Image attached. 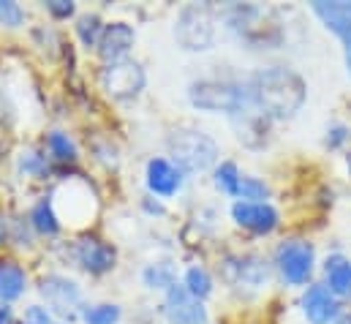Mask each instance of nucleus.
<instances>
[{"mask_svg":"<svg viewBox=\"0 0 351 324\" xmlns=\"http://www.w3.org/2000/svg\"><path fill=\"white\" fill-rule=\"evenodd\" d=\"M254 106L262 112L264 117L269 120H289L294 117L305 98H308V84L305 80L286 69V66H272L264 69L259 74H254L251 80L245 82Z\"/></svg>","mask_w":351,"mask_h":324,"instance_id":"f257e3e1","label":"nucleus"},{"mask_svg":"<svg viewBox=\"0 0 351 324\" xmlns=\"http://www.w3.org/2000/svg\"><path fill=\"white\" fill-rule=\"evenodd\" d=\"M188 98L202 112H223V115H232V117L254 109V101H251L248 87L245 84H234V82H221V80L193 82L191 90H188Z\"/></svg>","mask_w":351,"mask_h":324,"instance_id":"f03ea898","label":"nucleus"},{"mask_svg":"<svg viewBox=\"0 0 351 324\" xmlns=\"http://www.w3.org/2000/svg\"><path fill=\"white\" fill-rule=\"evenodd\" d=\"M175 38L185 52H207L215 44V14L210 5H182L175 22Z\"/></svg>","mask_w":351,"mask_h":324,"instance_id":"7ed1b4c3","label":"nucleus"},{"mask_svg":"<svg viewBox=\"0 0 351 324\" xmlns=\"http://www.w3.org/2000/svg\"><path fill=\"white\" fill-rule=\"evenodd\" d=\"M169 153L182 172H204L218 159V145L204 131L180 128L169 137Z\"/></svg>","mask_w":351,"mask_h":324,"instance_id":"20e7f679","label":"nucleus"},{"mask_svg":"<svg viewBox=\"0 0 351 324\" xmlns=\"http://www.w3.org/2000/svg\"><path fill=\"white\" fill-rule=\"evenodd\" d=\"M147 84L145 69L136 60H117V63H106L101 69V87L109 98L114 101H128L136 98Z\"/></svg>","mask_w":351,"mask_h":324,"instance_id":"39448f33","label":"nucleus"},{"mask_svg":"<svg viewBox=\"0 0 351 324\" xmlns=\"http://www.w3.org/2000/svg\"><path fill=\"white\" fill-rule=\"evenodd\" d=\"M275 259H278V270H280L283 281L291 286H302V284H308V278L313 273L316 253H313V245L305 240H289L278 248Z\"/></svg>","mask_w":351,"mask_h":324,"instance_id":"423d86ee","label":"nucleus"},{"mask_svg":"<svg viewBox=\"0 0 351 324\" xmlns=\"http://www.w3.org/2000/svg\"><path fill=\"white\" fill-rule=\"evenodd\" d=\"M223 275L232 286H245V289H262L269 281V267L262 256H237V259H229L223 264Z\"/></svg>","mask_w":351,"mask_h":324,"instance_id":"0eeeda50","label":"nucleus"},{"mask_svg":"<svg viewBox=\"0 0 351 324\" xmlns=\"http://www.w3.org/2000/svg\"><path fill=\"white\" fill-rule=\"evenodd\" d=\"M232 218L256 235H269L278 227V210L267 202H234L232 205Z\"/></svg>","mask_w":351,"mask_h":324,"instance_id":"6e6552de","label":"nucleus"},{"mask_svg":"<svg viewBox=\"0 0 351 324\" xmlns=\"http://www.w3.org/2000/svg\"><path fill=\"white\" fill-rule=\"evenodd\" d=\"M134 41H136V33H134L131 25H125V22H112V25L104 27L101 41H98L95 49H98V58H101L104 63H117V60H125V55L131 52Z\"/></svg>","mask_w":351,"mask_h":324,"instance_id":"1a4fd4ad","label":"nucleus"},{"mask_svg":"<svg viewBox=\"0 0 351 324\" xmlns=\"http://www.w3.org/2000/svg\"><path fill=\"white\" fill-rule=\"evenodd\" d=\"M302 311H305V319L311 324H330L341 316V305H338L335 294L322 284H316L305 292Z\"/></svg>","mask_w":351,"mask_h":324,"instance_id":"9d476101","label":"nucleus"},{"mask_svg":"<svg viewBox=\"0 0 351 324\" xmlns=\"http://www.w3.org/2000/svg\"><path fill=\"white\" fill-rule=\"evenodd\" d=\"M167 311L175 324H204L207 322V311L202 305V300H196L185 286H172L167 294Z\"/></svg>","mask_w":351,"mask_h":324,"instance_id":"9b49d317","label":"nucleus"},{"mask_svg":"<svg viewBox=\"0 0 351 324\" xmlns=\"http://www.w3.org/2000/svg\"><path fill=\"white\" fill-rule=\"evenodd\" d=\"M41 294H44L47 303H49L55 311H60V314H69V311L77 308L80 300H82L80 286H77L74 281L63 278V275H47V278L41 281Z\"/></svg>","mask_w":351,"mask_h":324,"instance_id":"f8f14e48","label":"nucleus"},{"mask_svg":"<svg viewBox=\"0 0 351 324\" xmlns=\"http://www.w3.org/2000/svg\"><path fill=\"white\" fill-rule=\"evenodd\" d=\"M147 188L158 196H175L182 188V169L167 159H153L147 163Z\"/></svg>","mask_w":351,"mask_h":324,"instance_id":"ddd939ff","label":"nucleus"},{"mask_svg":"<svg viewBox=\"0 0 351 324\" xmlns=\"http://www.w3.org/2000/svg\"><path fill=\"white\" fill-rule=\"evenodd\" d=\"M77 259L88 273L101 275V273H109L114 267V248L95 240V238H85L77 248Z\"/></svg>","mask_w":351,"mask_h":324,"instance_id":"4468645a","label":"nucleus"},{"mask_svg":"<svg viewBox=\"0 0 351 324\" xmlns=\"http://www.w3.org/2000/svg\"><path fill=\"white\" fill-rule=\"evenodd\" d=\"M324 275L335 297H351V262L343 253H332L324 262Z\"/></svg>","mask_w":351,"mask_h":324,"instance_id":"2eb2a0df","label":"nucleus"},{"mask_svg":"<svg viewBox=\"0 0 351 324\" xmlns=\"http://www.w3.org/2000/svg\"><path fill=\"white\" fill-rule=\"evenodd\" d=\"M25 270L14 262H0V303H11L25 292Z\"/></svg>","mask_w":351,"mask_h":324,"instance_id":"dca6fc26","label":"nucleus"},{"mask_svg":"<svg viewBox=\"0 0 351 324\" xmlns=\"http://www.w3.org/2000/svg\"><path fill=\"white\" fill-rule=\"evenodd\" d=\"M30 221H33V227H36L41 235H58V232H60V218H58L55 205H52L49 199H41V202L33 207Z\"/></svg>","mask_w":351,"mask_h":324,"instance_id":"f3484780","label":"nucleus"},{"mask_svg":"<svg viewBox=\"0 0 351 324\" xmlns=\"http://www.w3.org/2000/svg\"><path fill=\"white\" fill-rule=\"evenodd\" d=\"M196 300H204V297H210V292H213V278H210V273L204 270V267H188V273H185V284H182Z\"/></svg>","mask_w":351,"mask_h":324,"instance_id":"a211bd4d","label":"nucleus"},{"mask_svg":"<svg viewBox=\"0 0 351 324\" xmlns=\"http://www.w3.org/2000/svg\"><path fill=\"white\" fill-rule=\"evenodd\" d=\"M104 27H106V25L101 22L98 14H85V16H80V22H77V36H80V41H82L85 47H98Z\"/></svg>","mask_w":351,"mask_h":324,"instance_id":"6ab92c4d","label":"nucleus"},{"mask_svg":"<svg viewBox=\"0 0 351 324\" xmlns=\"http://www.w3.org/2000/svg\"><path fill=\"white\" fill-rule=\"evenodd\" d=\"M234 196L240 202H262L269 196V185L264 180H256V177H240V185H237Z\"/></svg>","mask_w":351,"mask_h":324,"instance_id":"aec40b11","label":"nucleus"},{"mask_svg":"<svg viewBox=\"0 0 351 324\" xmlns=\"http://www.w3.org/2000/svg\"><path fill=\"white\" fill-rule=\"evenodd\" d=\"M47 148H49V153H52L58 161H74V159H77V148H74V142L69 139V134H63V131H52V134L47 137Z\"/></svg>","mask_w":351,"mask_h":324,"instance_id":"412c9836","label":"nucleus"},{"mask_svg":"<svg viewBox=\"0 0 351 324\" xmlns=\"http://www.w3.org/2000/svg\"><path fill=\"white\" fill-rule=\"evenodd\" d=\"M240 169H237V163L234 161H223L218 169H215V185L223 191V194H229V196H234L237 194V185H240Z\"/></svg>","mask_w":351,"mask_h":324,"instance_id":"4be33fe9","label":"nucleus"},{"mask_svg":"<svg viewBox=\"0 0 351 324\" xmlns=\"http://www.w3.org/2000/svg\"><path fill=\"white\" fill-rule=\"evenodd\" d=\"M145 284L150 289H172L175 286V273L169 264H150L145 270Z\"/></svg>","mask_w":351,"mask_h":324,"instance_id":"5701e85b","label":"nucleus"},{"mask_svg":"<svg viewBox=\"0 0 351 324\" xmlns=\"http://www.w3.org/2000/svg\"><path fill=\"white\" fill-rule=\"evenodd\" d=\"M120 319V308L117 305H95L85 314L88 324H117Z\"/></svg>","mask_w":351,"mask_h":324,"instance_id":"b1692460","label":"nucleus"},{"mask_svg":"<svg viewBox=\"0 0 351 324\" xmlns=\"http://www.w3.org/2000/svg\"><path fill=\"white\" fill-rule=\"evenodd\" d=\"M22 19H25V11H22L16 3L0 0V25H5V27H19Z\"/></svg>","mask_w":351,"mask_h":324,"instance_id":"393cba45","label":"nucleus"},{"mask_svg":"<svg viewBox=\"0 0 351 324\" xmlns=\"http://www.w3.org/2000/svg\"><path fill=\"white\" fill-rule=\"evenodd\" d=\"M47 11L55 16V19H69L74 14V3L71 0H49L47 3Z\"/></svg>","mask_w":351,"mask_h":324,"instance_id":"a878e982","label":"nucleus"},{"mask_svg":"<svg viewBox=\"0 0 351 324\" xmlns=\"http://www.w3.org/2000/svg\"><path fill=\"white\" fill-rule=\"evenodd\" d=\"M19 169H22L25 174H30V172H41V169H44V159H41L38 153H33V150H30V153H25V156H22Z\"/></svg>","mask_w":351,"mask_h":324,"instance_id":"bb28decb","label":"nucleus"},{"mask_svg":"<svg viewBox=\"0 0 351 324\" xmlns=\"http://www.w3.org/2000/svg\"><path fill=\"white\" fill-rule=\"evenodd\" d=\"M346 139H349V128H346V126H332V128H330V137H327V148L335 150V148H341Z\"/></svg>","mask_w":351,"mask_h":324,"instance_id":"cd10ccee","label":"nucleus"},{"mask_svg":"<svg viewBox=\"0 0 351 324\" xmlns=\"http://www.w3.org/2000/svg\"><path fill=\"white\" fill-rule=\"evenodd\" d=\"M8 148H11V128L3 126V117H0V156H3Z\"/></svg>","mask_w":351,"mask_h":324,"instance_id":"c85d7f7f","label":"nucleus"},{"mask_svg":"<svg viewBox=\"0 0 351 324\" xmlns=\"http://www.w3.org/2000/svg\"><path fill=\"white\" fill-rule=\"evenodd\" d=\"M0 324H14V311L5 303H0Z\"/></svg>","mask_w":351,"mask_h":324,"instance_id":"c756f323","label":"nucleus"},{"mask_svg":"<svg viewBox=\"0 0 351 324\" xmlns=\"http://www.w3.org/2000/svg\"><path fill=\"white\" fill-rule=\"evenodd\" d=\"M30 319L38 324H49V314H44V311H38V308H30Z\"/></svg>","mask_w":351,"mask_h":324,"instance_id":"7c9ffc66","label":"nucleus"},{"mask_svg":"<svg viewBox=\"0 0 351 324\" xmlns=\"http://www.w3.org/2000/svg\"><path fill=\"white\" fill-rule=\"evenodd\" d=\"M3 238H5V218H3V213H0V243H3Z\"/></svg>","mask_w":351,"mask_h":324,"instance_id":"2f4dec72","label":"nucleus"},{"mask_svg":"<svg viewBox=\"0 0 351 324\" xmlns=\"http://www.w3.org/2000/svg\"><path fill=\"white\" fill-rule=\"evenodd\" d=\"M346 163H349V174H351V153H349V159H346Z\"/></svg>","mask_w":351,"mask_h":324,"instance_id":"473e14b6","label":"nucleus"}]
</instances>
